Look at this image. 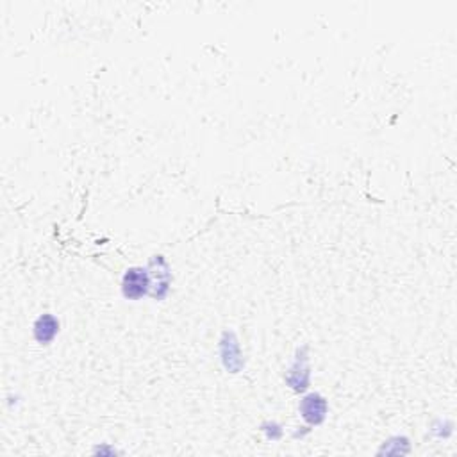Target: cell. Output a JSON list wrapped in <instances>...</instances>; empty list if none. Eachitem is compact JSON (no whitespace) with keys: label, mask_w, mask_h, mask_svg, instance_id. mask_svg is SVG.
Here are the masks:
<instances>
[{"label":"cell","mask_w":457,"mask_h":457,"mask_svg":"<svg viewBox=\"0 0 457 457\" xmlns=\"http://www.w3.org/2000/svg\"><path fill=\"white\" fill-rule=\"evenodd\" d=\"M148 286H150V281H148V275L145 270H139V268H132L125 274L124 277V295L127 298H139L147 295Z\"/></svg>","instance_id":"obj_1"},{"label":"cell","mask_w":457,"mask_h":457,"mask_svg":"<svg viewBox=\"0 0 457 457\" xmlns=\"http://www.w3.org/2000/svg\"><path fill=\"white\" fill-rule=\"evenodd\" d=\"M300 413L306 418V421L316 426V423H320L325 418L327 402L320 395H307L302 400V404H300Z\"/></svg>","instance_id":"obj_2"},{"label":"cell","mask_w":457,"mask_h":457,"mask_svg":"<svg viewBox=\"0 0 457 457\" xmlns=\"http://www.w3.org/2000/svg\"><path fill=\"white\" fill-rule=\"evenodd\" d=\"M59 330V323L57 320L52 316V314H43L40 320L34 325V336L40 343H48L54 339V336Z\"/></svg>","instance_id":"obj_3"}]
</instances>
